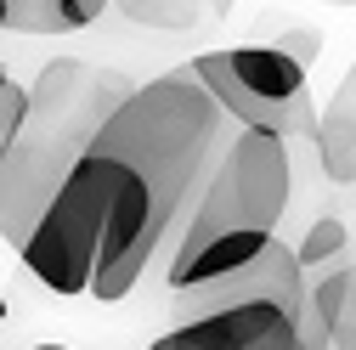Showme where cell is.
Segmentation results:
<instances>
[{
  "mask_svg": "<svg viewBox=\"0 0 356 350\" xmlns=\"http://www.w3.org/2000/svg\"><path fill=\"white\" fill-rule=\"evenodd\" d=\"M227 136V113L187 62L159 79H136L17 249L23 266L51 294L124 299L159 249L175 243V226Z\"/></svg>",
  "mask_w": 356,
  "mask_h": 350,
  "instance_id": "cell-1",
  "label": "cell"
},
{
  "mask_svg": "<svg viewBox=\"0 0 356 350\" xmlns=\"http://www.w3.org/2000/svg\"><path fill=\"white\" fill-rule=\"evenodd\" d=\"M345 243H350V232H345V221H339V215H323V221H311L305 243H294L300 272H311V266H328L334 254H345Z\"/></svg>",
  "mask_w": 356,
  "mask_h": 350,
  "instance_id": "cell-10",
  "label": "cell"
},
{
  "mask_svg": "<svg viewBox=\"0 0 356 350\" xmlns=\"http://www.w3.org/2000/svg\"><path fill=\"white\" fill-rule=\"evenodd\" d=\"M108 12L130 17L136 28H159V34H193L209 28L232 12V0H108Z\"/></svg>",
  "mask_w": 356,
  "mask_h": 350,
  "instance_id": "cell-7",
  "label": "cell"
},
{
  "mask_svg": "<svg viewBox=\"0 0 356 350\" xmlns=\"http://www.w3.org/2000/svg\"><path fill=\"white\" fill-rule=\"evenodd\" d=\"M323 6H339V12H350V6H356V0H323Z\"/></svg>",
  "mask_w": 356,
  "mask_h": 350,
  "instance_id": "cell-12",
  "label": "cell"
},
{
  "mask_svg": "<svg viewBox=\"0 0 356 350\" xmlns=\"http://www.w3.org/2000/svg\"><path fill=\"white\" fill-rule=\"evenodd\" d=\"M147 350H328L311 305H283L266 294L193 288L175 294V328H164Z\"/></svg>",
  "mask_w": 356,
  "mask_h": 350,
  "instance_id": "cell-5",
  "label": "cell"
},
{
  "mask_svg": "<svg viewBox=\"0 0 356 350\" xmlns=\"http://www.w3.org/2000/svg\"><path fill=\"white\" fill-rule=\"evenodd\" d=\"M29 350H68V344H29Z\"/></svg>",
  "mask_w": 356,
  "mask_h": 350,
  "instance_id": "cell-13",
  "label": "cell"
},
{
  "mask_svg": "<svg viewBox=\"0 0 356 350\" xmlns=\"http://www.w3.org/2000/svg\"><path fill=\"white\" fill-rule=\"evenodd\" d=\"M108 12V0H6V28L17 34H79Z\"/></svg>",
  "mask_w": 356,
  "mask_h": 350,
  "instance_id": "cell-9",
  "label": "cell"
},
{
  "mask_svg": "<svg viewBox=\"0 0 356 350\" xmlns=\"http://www.w3.org/2000/svg\"><path fill=\"white\" fill-rule=\"evenodd\" d=\"M311 142H317V164H323L328 181L356 187V57H350L345 79L334 85L328 108L317 113V136Z\"/></svg>",
  "mask_w": 356,
  "mask_h": 350,
  "instance_id": "cell-6",
  "label": "cell"
},
{
  "mask_svg": "<svg viewBox=\"0 0 356 350\" xmlns=\"http://www.w3.org/2000/svg\"><path fill=\"white\" fill-rule=\"evenodd\" d=\"M311 317L328 350H356V266H339L323 283H311Z\"/></svg>",
  "mask_w": 356,
  "mask_h": 350,
  "instance_id": "cell-8",
  "label": "cell"
},
{
  "mask_svg": "<svg viewBox=\"0 0 356 350\" xmlns=\"http://www.w3.org/2000/svg\"><path fill=\"white\" fill-rule=\"evenodd\" d=\"M23 102H29V85H17L6 68H0V147L12 142V130L23 119Z\"/></svg>",
  "mask_w": 356,
  "mask_h": 350,
  "instance_id": "cell-11",
  "label": "cell"
},
{
  "mask_svg": "<svg viewBox=\"0 0 356 350\" xmlns=\"http://www.w3.org/2000/svg\"><path fill=\"white\" fill-rule=\"evenodd\" d=\"M136 91V79L85 62V57H57L29 79V102L0 147V238L12 249L29 243L40 215L68 187L74 164L97 142V130L113 119V108Z\"/></svg>",
  "mask_w": 356,
  "mask_h": 350,
  "instance_id": "cell-2",
  "label": "cell"
},
{
  "mask_svg": "<svg viewBox=\"0 0 356 350\" xmlns=\"http://www.w3.org/2000/svg\"><path fill=\"white\" fill-rule=\"evenodd\" d=\"M193 79L220 102L232 130H260V136H317V102H311L305 68L277 46H227L187 62Z\"/></svg>",
  "mask_w": 356,
  "mask_h": 350,
  "instance_id": "cell-4",
  "label": "cell"
},
{
  "mask_svg": "<svg viewBox=\"0 0 356 350\" xmlns=\"http://www.w3.org/2000/svg\"><path fill=\"white\" fill-rule=\"evenodd\" d=\"M289 192H294L289 142L260 136V130H232L220 142L204 187L193 192L181 226H175V243L164 260L170 294H193L243 272L277 238L289 215Z\"/></svg>",
  "mask_w": 356,
  "mask_h": 350,
  "instance_id": "cell-3",
  "label": "cell"
}]
</instances>
